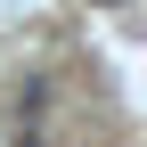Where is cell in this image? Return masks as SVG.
<instances>
[{"label": "cell", "instance_id": "cell-1", "mask_svg": "<svg viewBox=\"0 0 147 147\" xmlns=\"http://www.w3.org/2000/svg\"><path fill=\"white\" fill-rule=\"evenodd\" d=\"M90 8H131V0H90Z\"/></svg>", "mask_w": 147, "mask_h": 147}]
</instances>
